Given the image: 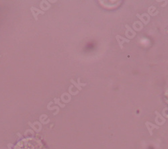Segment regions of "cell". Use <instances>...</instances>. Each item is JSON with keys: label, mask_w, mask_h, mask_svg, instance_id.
<instances>
[]
</instances>
